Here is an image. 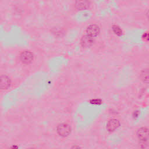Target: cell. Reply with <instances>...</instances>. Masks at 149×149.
I'll use <instances>...</instances> for the list:
<instances>
[{
	"label": "cell",
	"instance_id": "6da1fadb",
	"mask_svg": "<svg viewBox=\"0 0 149 149\" xmlns=\"http://www.w3.org/2000/svg\"><path fill=\"white\" fill-rule=\"evenodd\" d=\"M57 132L60 136L65 137L71 133V128L68 124L63 123L58 125L57 128Z\"/></svg>",
	"mask_w": 149,
	"mask_h": 149
},
{
	"label": "cell",
	"instance_id": "7a4b0ae2",
	"mask_svg": "<svg viewBox=\"0 0 149 149\" xmlns=\"http://www.w3.org/2000/svg\"><path fill=\"white\" fill-rule=\"evenodd\" d=\"M137 137L140 140L141 144L147 145V141L148 139V130L147 128H141L137 130Z\"/></svg>",
	"mask_w": 149,
	"mask_h": 149
},
{
	"label": "cell",
	"instance_id": "3957f363",
	"mask_svg": "<svg viewBox=\"0 0 149 149\" xmlns=\"http://www.w3.org/2000/svg\"><path fill=\"white\" fill-rule=\"evenodd\" d=\"M33 54L29 51H25L20 55V60L24 64H29L33 60Z\"/></svg>",
	"mask_w": 149,
	"mask_h": 149
},
{
	"label": "cell",
	"instance_id": "277c9868",
	"mask_svg": "<svg viewBox=\"0 0 149 149\" xmlns=\"http://www.w3.org/2000/svg\"><path fill=\"white\" fill-rule=\"evenodd\" d=\"M11 79L10 78L5 75L0 76V89L7 90L11 86Z\"/></svg>",
	"mask_w": 149,
	"mask_h": 149
},
{
	"label": "cell",
	"instance_id": "5b68a950",
	"mask_svg": "<svg viewBox=\"0 0 149 149\" xmlns=\"http://www.w3.org/2000/svg\"><path fill=\"white\" fill-rule=\"evenodd\" d=\"M87 35L90 37H95L100 33V28L97 25H91L86 29Z\"/></svg>",
	"mask_w": 149,
	"mask_h": 149
},
{
	"label": "cell",
	"instance_id": "8992f818",
	"mask_svg": "<svg viewBox=\"0 0 149 149\" xmlns=\"http://www.w3.org/2000/svg\"><path fill=\"white\" fill-rule=\"evenodd\" d=\"M75 6L78 10H85L89 8L90 3L88 0H76Z\"/></svg>",
	"mask_w": 149,
	"mask_h": 149
},
{
	"label": "cell",
	"instance_id": "52a82bcc",
	"mask_svg": "<svg viewBox=\"0 0 149 149\" xmlns=\"http://www.w3.org/2000/svg\"><path fill=\"white\" fill-rule=\"evenodd\" d=\"M119 122L116 119L109 120L107 125V128L109 132H114L119 126Z\"/></svg>",
	"mask_w": 149,
	"mask_h": 149
},
{
	"label": "cell",
	"instance_id": "ba28073f",
	"mask_svg": "<svg viewBox=\"0 0 149 149\" xmlns=\"http://www.w3.org/2000/svg\"><path fill=\"white\" fill-rule=\"evenodd\" d=\"M94 42L93 37L88 36L87 35L84 36L81 40V44L85 48H87L90 47Z\"/></svg>",
	"mask_w": 149,
	"mask_h": 149
},
{
	"label": "cell",
	"instance_id": "9c48e42d",
	"mask_svg": "<svg viewBox=\"0 0 149 149\" xmlns=\"http://www.w3.org/2000/svg\"><path fill=\"white\" fill-rule=\"evenodd\" d=\"M140 77L141 80L146 83H148V69H145L142 71L141 72Z\"/></svg>",
	"mask_w": 149,
	"mask_h": 149
},
{
	"label": "cell",
	"instance_id": "30bf717a",
	"mask_svg": "<svg viewBox=\"0 0 149 149\" xmlns=\"http://www.w3.org/2000/svg\"><path fill=\"white\" fill-rule=\"evenodd\" d=\"M112 30H113V32L118 36H121L122 34V30L120 29L119 27H118V26H114L112 27Z\"/></svg>",
	"mask_w": 149,
	"mask_h": 149
},
{
	"label": "cell",
	"instance_id": "8fae6325",
	"mask_svg": "<svg viewBox=\"0 0 149 149\" xmlns=\"http://www.w3.org/2000/svg\"><path fill=\"white\" fill-rule=\"evenodd\" d=\"M91 104H99L101 103V101L99 100H93L91 101Z\"/></svg>",
	"mask_w": 149,
	"mask_h": 149
},
{
	"label": "cell",
	"instance_id": "7c38bea8",
	"mask_svg": "<svg viewBox=\"0 0 149 149\" xmlns=\"http://www.w3.org/2000/svg\"><path fill=\"white\" fill-rule=\"evenodd\" d=\"M143 37L144 39V40H145L147 41V40H148V33H144V35H143Z\"/></svg>",
	"mask_w": 149,
	"mask_h": 149
}]
</instances>
